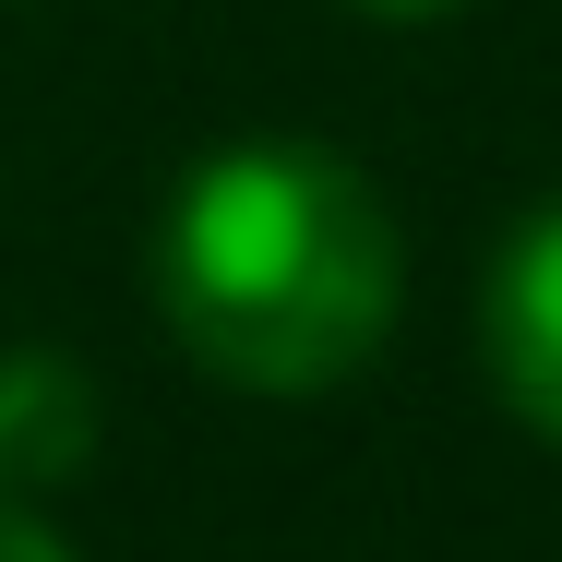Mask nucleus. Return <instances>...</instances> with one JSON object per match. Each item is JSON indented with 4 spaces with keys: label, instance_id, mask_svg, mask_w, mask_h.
<instances>
[{
    "label": "nucleus",
    "instance_id": "obj_2",
    "mask_svg": "<svg viewBox=\"0 0 562 562\" xmlns=\"http://www.w3.org/2000/svg\"><path fill=\"white\" fill-rule=\"evenodd\" d=\"M479 347H491L503 407H515L539 443H562V192L503 239L491 300H479Z\"/></svg>",
    "mask_w": 562,
    "mask_h": 562
},
{
    "label": "nucleus",
    "instance_id": "obj_1",
    "mask_svg": "<svg viewBox=\"0 0 562 562\" xmlns=\"http://www.w3.org/2000/svg\"><path fill=\"white\" fill-rule=\"evenodd\" d=\"M395 204L324 144H227L156 227V312L227 395H324L395 336Z\"/></svg>",
    "mask_w": 562,
    "mask_h": 562
},
{
    "label": "nucleus",
    "instance_id": "obj_4",
    "mask_svg": "<svg viewBox=\"0 0 562 562\" xmlns=\"http://www.w3.org/2000/svg\"><path fill=\"white\" fill-rule=\"evenodd\" d=\"M0 562H72V551H60V527L24 515V491H0Z\"/></svg>",
    "mask_w": 562,
    "mask_h": 562
},
{
    "label": "nucleus",
    "instance_id": "obj_5",
    "mask_svg": "<svg viewBox=\"0 0 562 562\" xmlns=\"http://www.w3.org/2000/svg\"><path fill=\"white\" fill-rule=\"evenodd\" d=\"M371 24H443V12H467V0H359Z\"/></svg>",
    "mask_w": 562,
    "mask_h": 562
},
{
    "label": "nucleus",
    "instance_id": "obj_3",
    "mask_svg": "<svg viewBox=\"0 0 562 562\" xmlns=\"http://www.w3.org/2000/svg\"><path fill=\"white\" fill-rule=\"evenodd\" d=\"M97 454V395L72 359H0V479L48 491Z\"/></svg>",
    "mask_w": 562,
    "mask_h": 562
}]
</instances>
